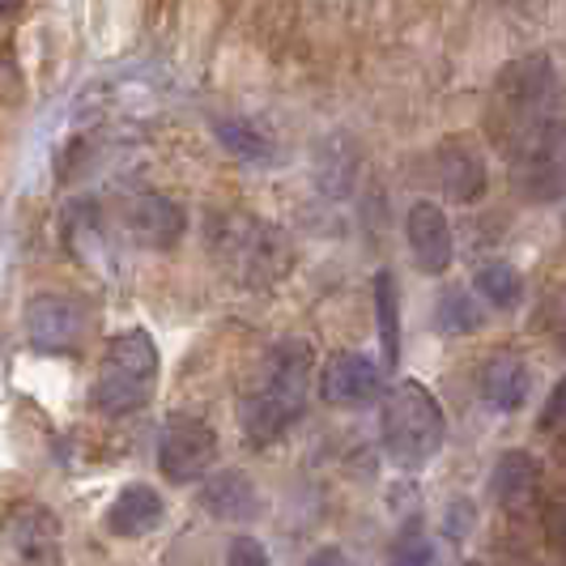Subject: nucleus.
Segmentation results:
<instances>
[{
	"instance_id": "f257e3e1",
	"label": "nucleus",
	"mask_w": 566,
	"mask_h": 566,
	"mask_svg": "<svg viewBox=\"0 0 566 566\" xmlns=\"http://www.w3.org/2000/svg\"><path fill=\"white\" fill-rule=\"evenodd\" d=\"M485 137L515 167L528 200L566 192V85L545 52L499 69L485 103Z\"/></svg>"
},
{
	"instance_id": "f03ea898",
	"label": "nucleus",
	"mask_w": 566,
	"mask_h": 566,
	"mask_svg": "<svg viewBox=\"0 0 566 566\" xmlns=\"http://www.w3.org/2000/svg\"><path fill=\"white\" fill-rule=\"evenodd\" d=\"M315 354L303 337H282L255 367L252 384L243 392V434L255 448L282 439L290 426L303 418L312 397Z\"/></svg>"
},
{
	"instance_id": "7ed1b4c3",
	"label": "nucleus",
	"mask_w": 566,
	"mask_h": 566,
	"mask_svg": "<svg viewBox=\"0 0 566 566\" xmlns=\"http://www.w3.org/2000/svg\"><path fill=\"white\" fill-rule=\"evenodd\" d=\"M158 384V345L145 328H128L107 340V354L90 384V405L107 418L145 409Z\"/></svg>"
},
{
	"instance_id": "20e7f679",
	"label": "nucleus",
	"mask_w": 566,
	"mask_h": 566,
	"mask_svg": "<svg viewBox=\"0 0 566 566\" xmlns=\"http://www.w3.org/2000/svg\"><path fill=\"white\" fill-rule=\"evenodd\" d=\"M448 439V418L434 392L418 379H400L384 397V448L400 469H422Z\"/></svg>"
},
{
	"instance_id": "39448f33",
	"label": "nucleus",
	"mask_w": 566,
	"mask_h": 566,
	"mask_svg": "<svg viewBox=\"0 0 566 566\" xmlns=\"http://www.w3.org/2000/svg\"><path fill=\"white\" fill-rule=\"evenodd\" d=\"M209 248L218 264L243 285H273L290 269V243L282 230L255 222L248 213H218L209 222Z\"/></svg>"
},
{
	"instance_id": "423d86ee",
	"label": "nucleus",
	"mask_w": 566,
	"mask_h": 566,
	"mask_svg": "<svg viewBox=\"0 0 566 566\" xmlns=\"http://www.w3.org/2000/svg\"><path fill=\"white\" fill-rule=\"evenodd\" d=\"M218 460V434L213 426L192 413H170L158 434V473L170 485L200 482Z\"/></svg>"
},
{
	"instance_id": "0eeeda50",
	"label": "nucleus",
	"mask_w": 566,
	"mask_h": 566,
	"mask_svg": "<svg viewBox=\"0 0 566 566\" xmlns=\"http://www.w3.org/2000/svg\"><path fill=\"white\" fill-rule=\"evenodd\" d=\"M119 227L145 252H170L188 234V213L167 192H133L119 209Z\"/></svg>"
},
{
	"instance_id": "6e6552de",
	"label": "nucleus",
	"mask_w": 566,
	"mask_h": 566,
	"mask_svg": "<svg viewBox=\"0 0 566 566\" xmlns=\"http://www.w3.org/2000/svg\"><path fill=\"white\" fill-rule=\"evenodd\" d=\"M405 239H409V255L426 277H443L455 260V234L452 222L443 213L439 200H413L405 213Z\"/></svg>"
},
{
	"instance_id": "1a4fd4ad",
	"label": "nucleus",
	"mask_w": 566,
	"mask_h": 566,
	"mask_svg": "<svg viewBox=\"0 0 566 566\" xmlns=\"http://www.w3.org/2000/svg\"><path fill=\"white\" fill-rule=\"evenodd\" d=\"M85 337V312L64 294H34L27 303V340L39 354H73Z\"/></svg>"
},
{
	"instance_id": "9d476101",
	"label": "nucleus",
	"mask_w": 566,
	"mask_h": 566,
	"mask_svg": "<svg viewBox=\"0 0 566 566\" xmlns=\"http://www.w3.org/2000/svg\"><path fill=\"white\" fill-rule=\"evenodd\" d=\"M434 184L455 205H478L490 188L485 154L469 137H452L434 149Z\"/></svg>"
},
{
	"instance_id": "9b49d317",
	"label": "nucleus",
	"mask_w": 566,
	"mask_h": 566,
	"mask_svg": "<svg viewBox=\"0 0 566 566\" xmlns=\"http://www.w3.org/2000/svg\"><path fill=\"white\" fill-rule=\"evenodd\" d=\"M319 392L337 409H367L379 397H388L384 370H379V363H370L367 354H337L319 375Z\"/></svg>"
},
{
	"instance_id": "f8f14e48",
	"label": "nucleus",
	"mask_w": 566,
	"mask_h": 566,
	"mask_svg": "<svg viewBox=\"0 0 566 566\" xmlns=\"http://www.w3.org/2000/svg\"><path fill=\"white\" fill-rule=\"evenodd\" d=\"M200 503L222 524H252L260 515V494L243 469H222L200 485Z\"/></svg>"
},
{
	"instance_id": "ddd939ff",
	"label": "nucleus",
	"mask_w": 566,
	"mask_h": 566,
	"mask_svg": "<svg viewBox=\"0 0 566 566\" xmlns=\"http://www.w3.org/2000/svg\"><path fill=\"white\" fill-rule=\"evenodd\" d=\"M9 541L18 549V558L27 566H60V533H56V520L48 515L43 507H18L9 515Z\"/></svg>"
},
{
	"instance_id": "4468645a",
	"label": "nucleus",
	"mask_w": 566,
	"mask_h": 566,
	"mask_svg": "<svg viewBox=\"0 0 566 566\" xmlns=\"http://www.w3.org/2000/svg\"><path fill=\"white\" fill-rule=\"evenodd\" d=\"M541 490V464L533 452H503L490 473V494L503 511H524Z\"/></svg>"
},
{
	"instance_id": "2eb2a0df",
	"label": "nucleus",
	"mask_w": 566,
	"mask_h": 566,
	"mask_svg": "<svg viewBox=\"0 0 566 566\" xmlns=\"http://www.w3.org/2000/svg\"><path fill=\"white\" fill-rule=\"evenodd\" d=\"M163 515H167V503L154 485H128L115 494L112 511H107V528L115 537H145L163 524Z\"/></svg>"
},
{
	"instance_id": "dca6fc26",
	"label": "nucleus",
	"mask_w": 566,
	"mask_h": 566,
	"mask_svg": "<svg viewBox=\"0 0 566 566\" xmlns=\"http://www.w3.org/2000/svg\"><path fill=\"white\" fill-rule=\"evenodd\" d=\"M533 392V370L524 367V358L515 354H499L490 358L482 370V400L499 413H515L524 409V400Z\"/></svg>"
},
{
	"instance_id": "f3484780",
	"label": "nucleus",
	"mask_w": 566,
	"mask_h": 566,
	"mask_svg": "<svg viewBox=\"0 0 566 566\" xmlns=\"http://www.w3.org/2000/svg\"><path fill=\"white\" fill-rule=\"evenodd\" d=\"M213 137L218 145L227 149L230 158H243V163H269L277 149H273V137L252 124L248 115H222V119H213Z\"/></svg>"
},
{
	"instance_id": "a211bd4d",
	"label": "nucleus",
	"mask_w": 566,
	"mask_h": 566,
	"mask_svg": "<svg viewBox=\"0 0 566 566\" xmlns=\"http://www.w3.org/2000/svg\"><path fill=\"white\" fill-rule=\"evenodd\" d=\"M473 290L478 298H485L494 312H515L524 303V277L511 269L507 260H490L473 273Z\"/></svg>"
},
{
	"instance_id": "6ab92c4d",
	"label": "nucleus",
	"mask_w": 566,
	"mask_h": 566,
	"mask_svg": "<svg viewBox=\"0 0 566 566\" xmlns=\"http://www.w3.org/2000/svg\"><path fill=\"white\" fill-rule=\"evenodd\" d=\"M375 319H379V340H384V363H400V294L397 277L384 269L375 273Z\"/></svg>"
},
{
	"instance_id": "aec40b11",
	"label": "nucleus",
	"mask_w": 566,
	"mask_h": 566,
	"mask_svg": "<svg viewBox=\"0 0 566 566\" xmlns=\"http://www.w3.org/2000/svg\"><path fill=\"white\" fill-rule=\"evenodd\" d=\"M482 307L473 303V294L469 290H460V285H452V290H443L439 294V303H434V328L439 333H448V337H464V333H478L482 328Z\"/></svg>"
},
{
	"instance_id": "412c9836",
	"label": "nucleus",
	"mask_w": 566,
	"mask_h": 566,
	"mask_svg": "<svg viewBox=\"0 0 566 566\" xmlns=\"http://www.w3.org/2000/svg\"><path fill=\"white\" fill-rule=\"evenodd\" d=\"M545 541H549V549L566 563V499H554L545 507Z\"/></svg>"
},
{
	"instance_id": "4be33fe9",
	"label": "nucleus",
	"mask_w": 566,
	"mask_h": 566,
	"mask_svg": "<svg viewBox=\"0 0 566 566\" xmlns=\"http://www.w3.org/2000/svg\"><path fill=\"white\" fill-rule=\"evenodd\" d=\"M388 566H439V549H434L426 537H413L400 545Z\"/></svg>"
},
{
	"instance_id": "5701e85b",
	"label": "nucleus",
	"mask_w": 566,
	"mask_h": 566,
	"mask_svg": "<svg viewBox=\"0 0 566 566\" xmlns=\"http://www.w3.org/2000/svg\"><path fill=\"white\" fill-rule=\"evenodd\" d=\"M541 430H545V434H558V430H566V375L554 384V392H549L545 409H541Z\"/></svg>"
},
{
	"instance_id": "b1692460",
	"label": "nucleus",
	"mask_w": 566,
	"mask_h": 566,
	"mask_svg": "<svg viewBox=\"0 0 566 566\" xmlns=\"http://www.w3.org/2000/svg\"><path fill=\"white\" fill-rule=\"evenodd\" d=\"M227 566H269V554L264 545L252 537H234L227 549Z\"/></svg>"
},
{
	"instance_id": "393cba45",
	"label": "nucleus",
	"mask_w": 566,
	"mask_h": 566,
	"mask_svg": "<svg viewBox=\"0 0 566 566\" xmlns=\"http://www.w3.org/2000/svg\"><path fill=\"white\" fill-rule=\"evenodd\" d=\"M18 4H22V0H0V13H13Z\"/></svg>"
},
{
	"instance_id": "a878e982",
	"label": "nucleus",
	"mask_w": 566,
	"mask_h": 566,
	"mask_svg": "<svg viewBox=\"0 0 566 566\" xmlns=\"http://www.w3.org/2000/svg\"><path fill=\"white\" fill-rule=\"evenodd\" d=\"M464 566H482V563H464Z\"/></svg>"
}]
</instances>
